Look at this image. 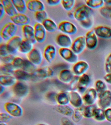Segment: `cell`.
Wrapping results in <instances>:
<instances>
[{
	"instance_id": "obj_1",
	"label": "cell",
	"mask_w": 111,
	"mask_h": 125,
	"mask_svg": "<svg viewBox=\"0 0 111 125\" xmlns=\"http://www.w3.org/2000/svg\"><path fill=\"white\" fill-rule=\"evenodd\" d=\"M73 12L75 19L80 22L91 18L93 10L85 4L77 8Z\"/></svg>"
},
{
	"instance_id": "obj_2",
	"label": "cell",
	"mask_w": 111,
	"mask_h": 125,
	"mask_svg": "<svg viewBox=\"0 0 111 125\" xmlns=\"http://www.w3.org/2000/svg\"><path fill=\"white\" fill-rule=\"evenodd\" d=\"M17 30V25L12 22H7L4 25L0 32L1 38L8 41L15 36Z\"/></svg>"
},
{
	"instance_id": "obj_3",
	"label": "cell",
	"mask_w": 111,
	"mask_h": 125,
	"mask_svg": "<svg viewBox=\"0 0 111 125\" xmlns=\"http://www.w3.org/2000/svg\"><path fill=\"white\" fill-rule=\"evenodd\" d=\"M54 74L53 68L50 66H45L36 69L31 74V79H47L52 77Z\"/></svg>"
},
{
	"instance_id": "obj_4",
	"label": "cell",
	"mask_w": 111,
	"mask_h": 125,
	"mask_svg": "<svg viewBox=\"0 0 111 125\" xmlns=\"http://www.w3.org/2000/svg\"><path fill=\"white\" fill-rule=\"evenodd\" d=\"M59 55L63 59L69 63H75L77 62L78 57L69 48H61L58 51Z\"/></svg>"
},
{
	"instance_id": "obj_5",
	"label": "cell",
	"mask_w": 111,
	"mask_h": 125,
	"mask_svg": "<svg viewBox=\"0 0 111 125\" xmlns=\"http://www.w3.org/2000/svg\"><path fill=\"white\" fill-rule=\"evenodd\" d=\"M58 29L63 34L68 35H75L78 32V28L73 23L68 21H61L58 25Z\"/></svg>"
},
{
	"instance_id": "obj_6",
	"label": "cell",
	"mask_w": 111,
	"mask_h": 125,
	"mask_svg": "<svg viewBox=\"0 0 111 125\" xmlns=\"http://www.w3.org/2000/svg\"><path fill=\"white\" fill-rule=\"evenodd\" d=\"M4 108L7 112L12 117H21L24 113L22 107L19 104L14 103H6L5 104Z\"/></svg>"
},
{
	"instance_id": "obj_7",
	"label": "cell",
	"mask_w": 111,
	"mask_h": 125,
	"mask_svg": "<svg viewBox=\"0 0 111 125\" xmlns=\"http://www.w3.org/2000/svg\"><path fill=\"white\" fill-rule=\"evenodd\" d=\"M23 40L20 36H15L7 41L6 45L10 54L13 55L19 51L20 44Z\"/></svg>"
},
{
	"instance_id": "obj_8",
	"label": "cell",
	"mask_w": 111,
	"mask_h": 125,
	"mask_svg": "<svg viewBox=\"0 0 111 125\" xmlns=\"http://www.w3.org/2000/svg\"><path fill=\"white\" fill-rule=\"evenodd\" d=\"M86 47L85 37L80 36L77 37L73 42L71 49L77 55L81 54Z\"/></svg>"
},
{
	"instance_id": "obj_9",
	"label": "cell",
	"mask_w": 111,
	"mask_h": 125,
	"mask_svg": "<svg viewBox=\"0 0 111 125\" xmlns=\"http://www.w3.org/2000/svg\"><path fill=\"white\" fill-rule=\"evenodd\" d=\"M85 37L86 47L90 50L96 49L98 44V37L95 34L94 30L88 31L86 34Z\"/></svg>"
},
{
	"instance_id": "obj_10",
	"label": "cell",
	"mask_w": 111,
	"mask_h": 125,
	"mask_svg": "<svg viewBox=\"0 0 111 125\" xmlns=\"http://www.w3.org/2000/svg\"><path fill=\"white\" fill-rule=\"evenodd\" d=\"M98 94L95 89L91 88L89 89L83 96V103L87 106L93 105L96 101Z\"/></svg>"
},
{
	"instance_id": "obj_11",
	"label": "cell",
	"mask_w": 111,
	"mask_h": 125,
	"mask_svg": "<svg viewBox=\"0 0 111 125\" xmlns=\"http://www.w3.org/2000/svg\"><path fill=\"white\" fill-rule=\"evenodd\" d=\"M98 105L100 108L104 110L109 108L111 106V91L106 90L99 95Z\"/></svg>"
},
{
	"instance_id": "obj_12",
	"label": "cell",
	"mask_w": 111,
	"mask_h": 125,
	"mask_svg": "<svg viewBox=\"0 0 111 125\" xmlns=\"http://www.w3.org/2000/svg\"><path fill=\"white\" fill-rule=\"evenodd\" d=\"M35 38L37 42H44L46 37V31L42 23L37 22L34 26Z\"/></svg>"
},
{
	"instance_id": "obj_13",
	"label": "cell",
	"mask_w": 111,
	"mask_h": 125,
	"mask_svg": "<svg viewBox=\"0 0 111 125\" xmlns=\"http://www.w3.org/2000/svg\"><path fill=\"white\" fill-rule=\"evenodd\" d=\"M89 67V64L86 62L80 61L75 63L73 66V72L76 76H80L85 74Z\"/></svg>"
},
{
	"instance_id": "obj_14",
	"label": "cell",
	"mask_w": 111,
	"mask_h": 125,
	"mask_svg": "<svg viewBox=\"0 0 111 125\" xmlns=\"http://www.w3.org/2000/svg\"><path fill=\"white\" fill-rule=\"evenodd\" d=\"M97 37L101 39L109 40L111 39V28L104 25H99L93 29Z\"/></svg>"
},
{
	"instance_id": "obj_15",
	"label": "cell",
	"mask_w": 111,
	"mask_h": 125,
	"mask_svg": "<svg viewBox=\"0 0 111 125\" xmlns=\"http://www.w3.org/2000/svg\"><path fill=\"white\" fill-rule=\"evenodd\" d=\"M22 31L25 39L35 44L37 42L35 37L34 27L28 24L22 26Z\"/></svg>"
},
{
	"instance_id": "obj_16",
	"label": "cell",
	"mask_w": 111,
	"mask_h": 125,
	"mask_svg": "<svg viewBox=\"0 0 111 125\" xmlns=\"http://www.w3.org/2000/svg\"><path fill=\"white\" fill-rule=\"evenodd\" d=\"M56 42L61 48H69L71 46L73 42L69 35L62 33L56 37Z\"/></svg>"
},
{
	"instance_id": "obj_17",
	"label": "cell",
	"mask_w": 111,
	"mask_h": 125,
	"mask_svg": "<svg viewBox=\"0 0 111 125\" xmlns=\"http://www.w3.org/2000/svg\"><path fill=\"white\" fill-rule=\"evenodd\" d=\"M69 101L71 104L76 108L81 107L83 101L82 97L75 91H70L68 94Z\"/></svg>"
},
{
	"instance_id": "obj_18",
	"label": "cell",
	"mask_w": 111,
	"mask_h": 125,
	"mask_svg": "<svg viewBox=\"0 0 111 125\" xmlns=\"http://www.w3.org/2000/svg\"><path fill=\"white\" fill-rule=\"evenodd\" d=\"M28 59L35 65H39L42 61V56L40 51L34 48L27 55Z\"/></svg>"
},
{
	"instance_id": "obj_19",
	"label": "cell",
	"mask_w": 111,
	"mask_h": 125,
	"mask_svg": "<svg viewBox=\"0 0 111 125\" xmlns=\"http://www.w3.org/2000/svg\"><path fill=\"white\" fill-rule=\"evenodd\" d=\"M10 19L16 25L23 26L29 24L30 22V18L24 13H18L10 17Z\"/></svg>"
},
{
	"instance_id": "obj_20",
	"label": "cell",
	"mask_w": 111,
	"mask_h": 125,
	"mask_svg": "<svg viewBox=\"0 0 111 125\" xmlns=\"http://www.w3.org/2000/svg\"><path fill=\"white\" fill-rule=\"evenodd\" d=\"M13 91L16 96L23 97L27 95L29 91L28 86L21 82L16 83L13 86Z\"/></svg>"
},
{
	"instance_id": "obj_21",
	"label": "cell",
	"mask_w": 111,
	"mask_h": 125,
	"mask_svg": "<svg viewBox=\"0 0 111 125\" xmlns=\"http://www.w3.org/2000/svg\"><path fill=\"white\" fill-rule=\"evenodd\" d=\"M27 8L30 11L35 13L45 10L43 2L39 0H29L26 1Z\"/></svg>"
},
{
	"instance_id": "obj_22",
	"label": "cell",
	"mask_w": 111,
	"mask_h": 125,
	"mask_svg": "<svg viewBox=\"0 0 111 125\" xmlns=\"http://www.w3.org/2000/svg\"><path fill=\"white\" fill-rule=\"evenodd\" d=\"M91 80L89 76L85 74L79 77L77 90L81 93L84 92L90 84Z\"/></svg>"
},
{
	"instance_id": "obj_23",
	"label": "cell",
	"mask_w": 111,
	"mask_h": 125,
	"mask_svg": "<svg viewBox=\"0 0 111 125\" xmlns=\"http://www.w3.org/2000/svg\"><path fill=\"white\" fill-rule=\"evenodd\" d=\"M56 54V49L54 46L49 45L45 48L43 56L48 63H50L55 59Z\"/></svg>"
},
{
	"instance_id": "obj_24",
	"label": "cell",
	"mask_w": 111,
	"mask_h": 125,
	"mask_svg": "<svg viewBox=\"0 0 111 125\" xmlns=\"http://www.w3.org/2000/svg\"><path fill=\"white\" fill-rule=\"evenodd\" d=\"M74 76L71 71L69 69H62L59 72L58 78L59 81L64 83H70Z\"/></svg>"
},
{
	"instance_id": "obj_25",
	"label": "cell",
	"mask_w": 111,
	"mask_h": 125,
	"mask_svg": "<svg viewBox=\"0 0 111 125\" xmlns=\"http://www.w3.org/2000/svg\"><path fill=\"white\" fill-rule=\"evenodd\" d=\"M0 2L3 5L5 10L6 13L9 16H13L18 13L14 6L12 0H1Z\"/></svg>"
},
{
	"instance_id": "obj_26",
	"label": "cell",
	"mask_w": 111,
	"mask_h": 125,
	"mask_svg": "<svg viewBox=\"0 0 111 125\" xmlns=\"http://www.w3.org/2000/svg\"><path fill=\"white\" fill-rule=\"evenodd\" d=\"M16 80L12 75H1L0 76V84L4 86L10 87L14 85L16 83Z\"/></svg>"
},
{
	"instance_id": "obj_27",
	"label": "cell",
	"mask_w": 111,
	"mask_h": 125,
	"mask_svg": "<svg viewBox=\"0 0 111 125\" xmlns=\"http://www.w3.org/2000/svg\"><path fill=\"white\" fill-rule=\"evenodd\" d=\"M13 75L16 80L19 81H27L31 79V74L22 69L15 70Z\"/></svg>"
},
{
	"instance_id": "obj_28",
	"label": "cell",
	"mask_w": 111,
	"mask_h": 125,
	"mask_svg": "<svg viewBox=\"0 0 111 125\" xmlns=\"http://www.w3.org/2000/svg\"><path fill=\"white\" fill-rule=\"evenodd\" d=\"M33 45L26 39H23L20 44L19 51L21 53L28 54L34 48Z\"/></svg>"
},
{
	"instance_id": "obj_29",
	"label": "cell",
	"mask_w": 111,
	"mask_h": 125,
	"mask_svg": "<svg viewBox=\"0 0 111 125\" xmlns=\"http://www.w3.org/2000/svg\"><path fill=\"white\" fill-rule=\"evenodd\" d=\"M46 31L54 32L58 29V25L56 22L48 18L42 23Z\"/></svg>"
},
{
	"instance_id": "obj_30",
	"label": "cell",
	"mask_w": 111,
	"mask_h": 125,
	"mask_svg": "<svg viewBox=\"0 0 111 125\" xmlns=\"http://www.w3.org/2000/svg\"><path fill=\"white\" fill-rule=\"evenodd\" d=\"M55 109L58 113L66 116H72L74 112L72 108L67 105L59 104L56 106Z\"/></svg>"
},
{
	"instance_id": "obj_31",
	"label": "cell",
	"mask_w": 111,
	"mask_h": 125,
	"mask_svg": "<svg viewBox=\"0 0 111 125\" xmlns=\"http://www.w3.org/2000/svg\"><path fill=\"white\" fill-rule=\"evenodd\" d=\"M15 8L18 13H25L27 8L26 2L23 0H12Z\"/></svg>"
},
{
	"instance_id": "obj_32",
	"label": "cell",
	"mask_w": 111,
	"mask_h": 125,
	"mask_svg": "<svg viewBox=\"0 0 111 125\" xmlns=\"http://www.w3.org/2000/svg\"><path fill=\"white\" fill-rule=\"evenodd\" d=\"M15 68L11 63H4L1 65L0 72L2 75H12L15 71Z\"/></svg>"
},
{
	"instance_id": "obj_33",
	"label": "cell",
	"mask_w": 111,
	"mask_h": 125,
	"mask_svg": "<svg viewBox=\"0 0 111 125\" xmlns=\"http://www.w3.org/2000/svg\"><path fill=\"white\" fill-rule=\"evenodd\" d=\"M85 4L92 9H101L104 6L105 2L102 0H86Z\"/></svg>"
},
{
	"instance_id": "obj_34",
	"label": "cell",
	"mask_w": 111,
	"mask_h": 125,
	"mask_svg": "<svg viewBox=\"0 0 111 125\" xmlns=\"http://www.w3.org/2000/svg\"><path fill=\"white\" fill-rule=\"evenodd\" d=\"M84 108L81 107L76 108L74 110L72 115V120L74 122L78 123L82 120L84 117Z\"/></svg>"
},
{
	"instance_id": "obj_35",
	"label": "cell",
	"mask_w": 111,
	"mask_h": 125,
	"mask_svg": "<svg viewBox=\"0 0 111 125\" xmlns=\"http://www.w3.org/2000/svg\"><path fill=\"white\" fill-rule=\"evenodd\" d=\"M56 101L59 105H67L70 102L68 94L63 92L57 94Z\"/></svg>"
},
{
	"instance_id": "obj_36",
	"label": "cell",
	"mask_w": 111,
	"mask_h": 125,
	"mask_svg": "<svg viewBox=\"0 0 111 125\" xmlns=\"http://www.w3.org/2000/svg\"><path fill=\"white\" fill-rule=\"evenodd\" d=\"M22 69L30 74H32L36 70V65L31 62L28 59H24Z\"/></svg>"
},
{
	"instance_id": "obj_37",
	"label": "cell",
	"mask_w": 111,
	"mask_h": 125,
	"mask_svg": "<svg viewBox=\"0 0 111 125\" xmlns=\"http://www.w3.org/2000/svg\"><path fill=\"white\" fill-rule=\"evenodd\" d=\"M93 117L97 121H104L106 119L105 110L101 108H96L94 110Z\"/></svg>"
},
{
	"instance_id": "obj_38",
	"label": "cell",
	"mask_w": 111,
	"mask_h": 125,
	"mask_svg": "<svg viewBox=\"0 0 111 125\" xmlns=\"http://www.w3.org/2000/svg\"><path fill=\"white\" fill-rule=\"evenodd\" d=\"M35 16L37 22L39 23H42L45 20L48 18L47 13L45 10L35 13Z\"/></svg>"
},
{
	"instance_id": "obj_39",
	"label": "cell",
	"mask_w": 111,
	"mask_h": 125,
	"mask_svg": "<svg viewBox=\"0 0 111 125\" xmlns=\"http://www.w3.org/2000/svg\"><path fill=\"white\" fill-rule=\"evenodd\" d=\"M95 89L99 95L107 90V86L103 81L98 80L95 82Z\"/></svg>"
},
{
	"instance_id": "obj_40",
	"label": "cell",
	"mask_w": 111,
	"mask_h": 125,
	"mask_svg": "<svg viewBox=\"0 0 111 125\" xmlns=\"http://www.w3.org/2000/svg\"><path fill=\"white\" fill-rule=\"evenodd\" d=\"M76 1L74 0H62L61 4L63 8L67 11L71 10L75 4Z\"/></svg>"
},
{
	"instance_id": "obj_41",
	"label": "cell",
	"mask_w": 111,
	"mask_h": 125,
	"mask_svg": "<svg viewBox=\"0 0 111 125\" xmlns=\"http://www.w3.org/2000/svg\"><path fill=\"white\" fill-rule=\"evenodd\" d=\"M96 108L93 105L87 106L84 109V117L87 118L93 117L94 110Z\"/></svg>"
},
{
	"instance_id": "obj_42",
	"label": "cell",
	"mask_w": 111,
	"mask_h": 125,
	"mask_svg": "<svg viewBox=\"0 0 111 125\" xmlns=\"http://www.w3.org/2000/svg\"><path fill=\"white\" fill-rule=\"evenodd\" d=\"M100 13L104 18L110 19L111 18V7L109 6H104L100 9Z\"/></svg>"
},
{
	"instance_id": "obj_43",
	"label": "cell",
	"mask_w": 111,
	"mask_h": 125,
	"mask_svg": "<svg viewBox=\"0 0 111 125\" xmlns=\"http://www.w3.org/2000/svg\"><path fill=\"white\" fill-rule=\"evenodd\" d=\"M24 61V59L20 57H14L11 64L15 69H22Z\"/></svg>"
},
{
	"instance_id": "obj_44",
	"label": "cell",
	"mask_w": 111,
	"mask_h": 125,
	"mask_svg": "<svg viewBox=\"0 0 111 125\" xmlns=\"http://www.w3.org/2000/svg\"><path fill=\"white\" fill-rule=\"evenodd\" d=\"M80 25L83 29H88L91 28L93 25V21L91 18L79 22Z\"/></svg>"
},
{
	"instance_id": "obj_45",
	"label": "cell",
	"mask_w": 111,
	"mask_h": 125,
	"mask_svg": "<svg viewBox=\"0 0 111 125\" xmlns=\"http://www.w3.org/2000/svg\"><path fill=\"white\" fill-rule=\"evenodd\" d=\"M104 68L105 72L107 74L111 73V53L109 54L106 57Z\"/></svg>"
},
{
	"instance_id": "obj_46",
	"label": "cell",
	"mask_w": 111,
	"mask_h": 125,
	"mask_svg": "<svg viewBox=\"0 0 111 125\" xmlns=\"http://www.w3.org/2000/svg\"><path fill=\"white\" fill-rule=\"evenodd\" d=\"M12 116L8 113L1 112L0 113V123H7L11 120Z\"/></svg>"
},
{
	"instance_id": "obj_47",
	"label": "cell",
	"mask_w": 111,
	"mask_h": 125,
	"mask_svg": "<svg viewBox=\"0 0 111 125\" xmlns=\"http://www.w3.org/2000/svg\"><path fill=\"white\" fill-rule=\"evenodd\" d=\"M10 54L7 49L6 43H2L0 45V57H4Z\"/></svg>"
},
{
	"instance_id": "obj_48",
	"label": "cell",
	"mask_w": 111,
	"mask_h": 125,
	"mask_svg": "<svg viewBox=\"0 0 111 125\" xmlns=\"http://www.w3.org/2000/svg\"><path fill=\"white\" fill-rule=\"evenodd\" d=\"M79 78V77L78 76L74 77L73 79L70 83V87L72 90L76 91L77 90Z\"/></svg>"
},
{
	"instance_id": "obj_49",
	"label": "cell",
	"mask_w": 111,
	"mask_h": 125,
	"mask_svg": "<svg viewBox=\"0 0 111 125\" xmlns=\"http://www.w3.org/2000/svg\"><path fill=\"white\" fill-rule=\"evenodd\" d=\"M15 57L13 55L10 54L4 57H0L1 60L4 63H11Z\"/></svg>"
},
{
	"instance_id": "obj_50",
	"label": "cell",
	"mask_w": 111,
	"mask_h": 125,
	"mask_svg": "<svg viewBox=\"0 0 111 125\" xmlns=\"http://www.w3.org/2000/svg\"><path fill=\"white\" fill-rule=\"evenodd\" d=\"M61 0H47L46 1L48 4L51 6L58 5L61 4Z\"/></svg>"
},
{
	"instance_id": "obj_51",
	"label": "cell",
	"mask_w": 111,
	"mask_h": 125,
	"mask_svg": "<svg viewBox=\"0 0 111 125\" xmlns=\"http://www.w3.org/2000/svg\"><path fill=\"white\" fill-rule=\"evenodd\" d=\"M106 119L109 122L111 123V108L109 107L105 110Z\"/></svg>"
},
{
	"instance_id": "obj_52",
	"label": "cell",
	"mask_w": 111,
	"mask_h": 125,
	"mask_svg": "<svg viewBox=\"0 0 111 125\" xmlns=\"http://www.w3.org/2000/svg\"><path fill=\"white\" fill-rule=\"evenodd\" d=\"M61 122L62 125H74L73 123L67 117L62 118L61 119Z\"/></svg>"
},
{
	"instance_id": "obj_53",
	"label": "cell",
	"mask_w": 111,
	"mask_h": 125,
	"mask_svg": "<svg viewBox=\"0 0 111 125\" xmlns=\"http://www.w3.org/2000/svg\"><path fill=\"white\" fill-rule=\"evenodd\" d=\"M57 94L55 93L52 92L50 93L47 95V97L49 100L51 101H56V97Z\"/></svg>"
},
{
	"instance_id": "obj_54",
	"label": "cell",
	"mask_w": 111,
	"mask_h": 125,
	"mask_svg": "<svg viewBox=\"0 0 111 125\" xmlns=\"http://www.w3.org/2000/svg\"><path fill=\"white\" fill-rule=\"evenodd\" d=\"M5 13V10L3 5L0 2V18L1 19L3 17Z\"/></svg>"
},
{
	"instance_id": "obj_55",
	"label": "cell",
	"mask_w": 111,
	"mask_h": 125,
	"mask_svg": "<svg viewBox=\"0 0 111 125\" xmlns=\"http://www.w3.org/2000/svg\"><path fill=\"white\" fill-rule=\"evenodd\" d=\"M104 79L106 83L111 85V73H108L104 77Z\"/></svg>"
},
{
	"instance_id": "obj_56",
	"label": "cell",
	"mask_w": 111,
	"mask_h": 125,
	"mask_svg": "<svg viewBox=\"0 0 111 125\" xmlns=\"http://www.w3.org/2000/svg\"><path fill=\"white\" fill-rule=\"evenodd\" d=\"M68 16L70 19H75L74 16V12H72L71 11L68 12Z\"/></svg>"
},
{
	"instance_id": "obj_57",
	"label": "cell",
	"mask_w": 111,
	"mask_h": 125,
	"mask_svg": "<svg viewBox=\"0 0 111 125\" xmlns=\"http://www.w3.org/2000/svg\"><path fill=\"white\" fill-rule=\"evenodd\" d=\"M5 90V89L4 86L0 84V94H2L4 92Z\"/></svg>"
},
{
	"instance_id": "obj_58",
	"label": "cell",
	"mask_w": 111,
	"mask_h": 125,
	"mask_svg": "<svg viewBox=\"0 0 111 125\" xmlns=\"http://www.w3.org/2000/svg\"><path fill=\"white\" fill-rule=\"evenodd\" d=\"M105 3L106 4L107 6L111 7V0H104Z\"/></svg>"
},
{
	"instance_id": "obj_59",
	"label": "cell",
	"mask_w": 111,
	"mask_h": 125,
	"mask_svg": "<svg viewBox=\"0 0 111 125\" xmlns=\"http://www.w3.org/2000/svg\"><path fill=\"white\" fill-rule=\"evenodd\" d=\"M0 125H8L7 123H0Z\"/></svg>"
},
{
	"instance_id": "obj_60",
	"label": "cell",
	"mask_w": 111,
	"mask_h": 125,
	"mask_svg": "<svg viewBox=\"0 0 111 125\" xmlns=\"http://www.w3.org/2000/svg\"><path fill=\"white\" fill-rule=\"evenodd\" d=\"M46 125V124H39V125Z\"/></svg>"
},
{
	"instance_id": "obj_61",
	"label": "cell",
	"mask_w": 111,
	"mask_h": 125,
	"mask_svg": "<svg viewBox=\"0 0 111 125\" xmlns=\"http://www.w3.org/2000/svg\"></svg>"
}]
</instances>
